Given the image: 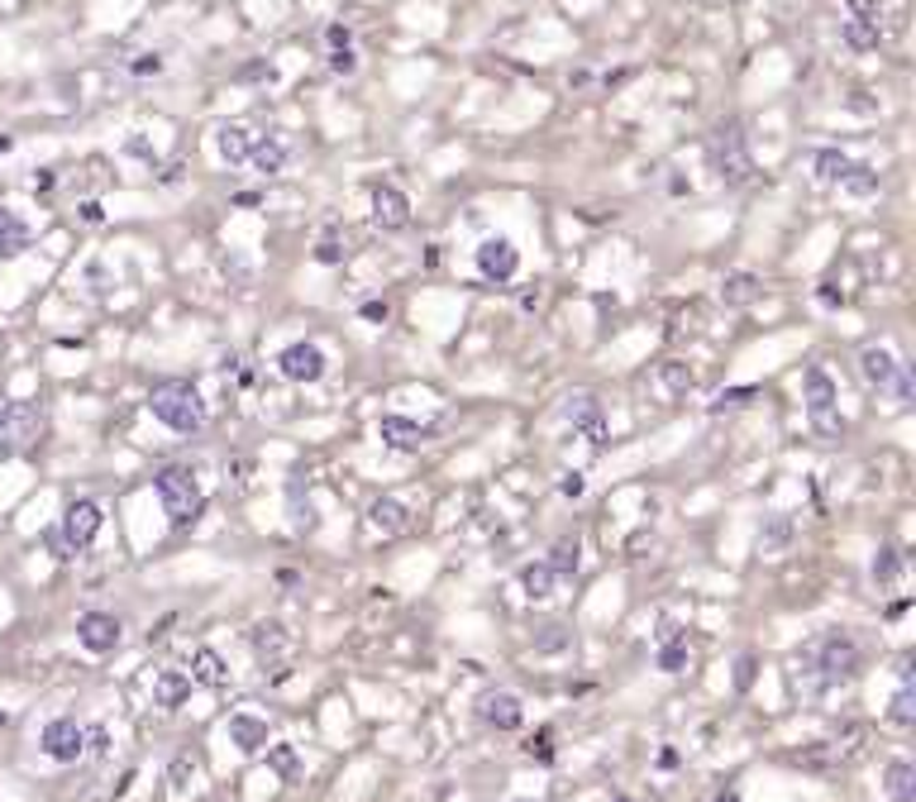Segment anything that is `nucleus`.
<instances>
[{
	"instance_id": "f257e3e1",
	"label": "nucleus",
	"mask_w": 916,
	"mask_h": 802,
	"mask_svg": "<svg viewBox=\"0 0 916 802\" xmlns=\"http://www.w3.org/2000/svg\"><path fill=\"white\" fill-rule=\"evenodd\" d=\"M153 493H158L167 521L177 525V531H187L191 521L201 517V507H206V493H201V478L187 469V463H167V469L153 473Z\"/></svg>"
},
{
	"instance_id": "f03ea898",
	"label": "nucleus",
	"mask_w": 916,
	"mask_h": 802,
	"mask_svg": "<svg viewBox=\"0 0 916 802\" xmlns=\"http://www.w3.org/2000/svg\"><path fill=\"white\" fill-rule=\"evenodd\" d=\"M149 411L158 416L167 430H177V435H191V430L206 425V406H201V392L191 387V382H182V378L158 382V387L149 392Z\"/></svg>"
},
{
	"instance_id": "7ed1b4c3",
	"label": "nucleus",
	"mask_w": 916,
	"mask_h": 802,
	"mask_svg": "<svg viewBox=\"0 0 916 802\" xmlns=\"http://www.w3.org/2000/svg\"><path fill=\"white\" fill-rule=\"evenodd\" d=\"M707 158H711V167H716L721 182H730V187L750 182V173H754L750 149H745V135H740V125H735V119L716 125V135H711V143H707Z\"/></svg>"
},
{
	"instance_id": "20e7f679",
	"label": "nucleus",
	"mask_w": 916,
	"mask_h": 802,
	"mask_svg": "<svg viewBox=\"0 0 916 802\" xmlns=\"http://www.w3.org/2000/svg\"><path fill=\"white\" fill-rule=\"evenodd\" d=\"M43 435V411L34 402H0V454H24L34 449Z\"/></svg>"
},
{
	"instance_id": "39448f33",
	"label": "nucleus",
	"mask_w": 916,
	"mask_h": 802,
	"mask_svg": "<svg viewBox=\"0 0 916 802\" xmlns=\"http://www.w3.org/2000/svg\"><path fill=\"white\" fill-rule=\"evenodd\" d=\"M101 521H105L101 501H91V497L72 501V507L63 511V531L53 535V549H63L58 559H72L77 549H87V545L96 540V535H101Z\"/></svg>"
},
{
	"instance_id": "423d86ee",
	"label": "nucleus",
	"mask_w": 916,
	"mask_h": 802,
	"mask_svg": "<svg viewBox=\"0 0 916 802\" xmlns=\"http://www.w3.org/2000/svg\"><path fill=\"white\" fill-rule=\"evenodd\" d=\"M860 373H864V382H869V387L893 392L898 406L912 402V378H907V368H902L888 349H878V344H869V349L860 354Z\"/></svg>"
},
{
	"instance_id": "0eeeda50",
	"label": "nucleus",
	"mask_w": 916,
	"mask_h": 802,
	"mask_svg": "<svg viewBox=\"0 0 916 802\" xmlns=\"http://www.w3.org/2000/svg\"><path fill=\"white\" fill-rule=\"evenodd\" d=\"M802 387H806V416H812V425L822 430L826 440L845 435V421H840V411H836V382H830L822 368H806Z\"/></svg>"
},
{
	"instance_id": "6e6552de",
	"label": "nucleus",
	"mask_w": 916,
	"mask_h": 802,
	"mask_svg": "<svg viewBox=\"0 0 916 802\" xmlns=\"http://www.w3.org/2000/svg\"><path fill=\"white\" fill-rule=\"evenodd\" d=\"M43 755L48 760H58V764H77L81 755H87V731H81L72 716H58V722H48L43 726Z\"/></svg>"
},
{
	"instance_id": "1a4fd4ad",
	"label": "nucleus",
	"mask_w": 916,
	"mask_h": 802,
	"mask_svg": "<svg viewBox=\"0 0 916 802\" xmlns=\"http://www.w3.org/2000/svg\"><path fill=\"white\" fill-rule=\"evenodd\" d=\"M521 268V254L511 249V239H482L478 244V272L487 282H511Z\"/></svg>"
},
{
	"instance_id": "9d476101",
	"label": "nucleus",
	"mask_w": 916,
	"mask_h": 802,
	"mask_svg": "<svg viewBox=\"0 0 916 802\" xmlns=\"http://www.w3.org/2000/svg\"><path fill=\"white\" fill-rule=\"evenodd\" d=\"M287 382H320L325 378V354L316 344H287L282 358H277Z\"/></svg>"
},
{
	"instance_id": "9b49d317",
	"label": "nucleus",
	"mask_w": 916,
	"mask_h": 802,
	"mask_svg": "<svg viewBox=\"0 0 916 802\" xmlns=\"http://www.w3.org/2000/svg\"><path fill=\"white\" fill-rule=\"evenodd\" d=\"M563 411H569L573 430H583V435L593 440V449L607 445V416H601V402L593 397V392H577V397H569Z\"/></svg>"
},
{
	"instance_id": "f8f14e48",
	"label": "nucleus",
	"mask_w": 916,
	"mask_h": 802,
	"mask_svg": "<svg viewBox=\"0 0 916 802\" xmlns=\"http://www.w3.org/2000/svg\"><path fill=\"white\" fill-rule=\"evenodd\" d=\"M77 640L87 645L91 654H111L119 645V621L111 612H87L77 621Z\"/></svg>"
},
{
	"instance_id": "ddd939ff",
	"label": "nucleus",
	"mask_w": 916,
	"mask_h": 802,
	"mask_svg": "<svg viewBox=\"0 0 916 802\" xmlns=\"http://www.w3.org/2000/svg\"><path fill=\"white\" fill-rule=\"evenodd\" d=\"M372 220H378L382 230H406V225H411V201L396 187H372Z\"/></svg>"
},
{
	"instance_id": "4468645a",
	"label": "nucleus",
	"mask_w": 916,
	"mask_h": 802,
	"mask_svg": "<svg viewBox=\"0 0 916 802\" xmlns=\"http://www.w3.org/2000/svg\"><path fill=\"white\" fill-rule=\"evenodd\" d=\"M378 435H382V445L396 449V454H416V449L430 440V430L416 425V421H406V416H382Z\"/></svg>"
},
{
	"instance_id": "2eb2a0df",
	"label": "nucleus",
	"mask_w": 916,
	"mask_h": 802,
	"mask_svg": "<svg viewBox=\"0 0 916 802\" xmlns=\"http://www.w3.org/2000/svg\"><path fill=\"white\" fill-rule=\"evenodd\" d=\"M822 669H826V678H854L860 674V645L850 636H830L822 645Z\"/></svg>"
},
{
	"instance_id": "dca6fc26",
	"label": "nucleus",
	"mask_w": 916,
	"mask_h": 802,
	"mask_svg": "<svg viewBox=\"0 0 916 802\" xmlns=\"http://www.w3.org/2000/svg\"><path fill=\"white\" fill-rule=\"evenodd\" d=\"M482 722L497 726V731H516V726L525 722L521 698H516V692H487V698H482Z\"/></svg>"
},
{
	"instance_id": "f3484780",
	"label": "nucleus",
	"mask_w": 916,
	"mask_h": 802,
	"mask_svg": "<svg viewBox=\"0 0 916 802\" xmlns=\"http://www.w3.org/2000/svg\"><path fill=\"white\" fill-rule=\"evenodd\" d=\"M253 654H258L263 664H272L277 654H292V636H287V626H277V621L253 626Z\"/></svg>"
},
{
	"instance_id": "a211bd4d",
	"label": "nucleus",
	"mask_w": 916,
	"mask_h": 802,
	"mask_svg": "<svg viewBox=\"0 0 916 802\" xmlns=\"http://www.w3.org/2000/svg\"><path fill=\"white\" fill-rule=\"evenodd\" d=\"M229 740H234L244 755H258L263 746H268V722H258V716H229Z\"/></svg>"
},
{
	"instance_id": "6ab92c4d",
	"label": "nucleus",
	"mask_w": 916,
	"mask_h": 802,
	"mask_svg": "<svg viewBox=\"0 0 916 802\" xmlns=\"http://www.w3.org/2000/svg\"><path fill=\"white\" fill-rule=\"evenodd\" d=\"M368 521L378 525V531H387V535H406L411 531V511L402 507V501H392V497H378L368 507Z\"/></svg>"
},
{
	"instance_id": "aec40b11",
	"label": "nucleus",
	"mask_w": 916,
	"mask_h": 802,
	"mask_svg": "<svg viewBox=\"0 0 916 802\" xmlns=\"http://www.w3.org/2000/svg\"><path fill=\"white\" fill-rule=\"evenodd\" d=\"M191 684H206V688H225L229 684V669H225V660L215 650H206V645H201L196 654H191Z\"/></svg>"
},
{
	"instance_id": "412c9836",
	"label": "nucleus",
	"mask_w": 916,
	"mask_h": 802,
	"mask_svg": "<svg viewBox=\"0 0 916 802\" xmlns=\"http://www.w3.org/2000/svg\"><path fill=\"white\" fill-rule=\"evenodd\" d=\"M187 692H191V678L182 669H163V674L153 678V702H158V708H182Z\"/></svg>"
},
{
	"instance_id": "4be33fe9",
	"label": "nucleus",
	"mask_w": 916,
	"mask_h": 802,
	"mask_svg": "<svg viewBox=\"0 0 916 802\" xmlns=\"http://www.w3.org/2000/svg\"><path fill=\"white\" fill-rule=\"evenodd\" d=\"M215 149H220V158L234 167V163H249L253 139H249L244 125H220V129H215Z\"/></svg>"
},
{
	"instance_id": "5701e85b",
	"label": "nucleus",
	"mask_w": 916,
	"mask_h": 802,
	"mask_svg": "<svg viewBox=\"0 0 916 802\" xmlns=\"http://www.w3.org/2000/svg\"><path fill=\"white\" fill-rule=\"evenodd\" d=\"M683 664H687L683 631L673 626V621H664V631H659V669H664V674H683Z\"/></svg>"
},
{
	"instance_id": "b1692460",
	"label": "nucleus",
	"mask_w": 916,
	"mask_h": 802,
	"mask_svg": "<svg viewBox=\"0 0 916 802\" xmlns=\"http://www.w3.org/2000/svg\"><path fill=\"white\" fill-rule=\"evenodd\" d=\"M29 249V225L20 220V215L0 211V258H15Z\"/></svg>"
},
{
	"instance_id": "393cba45",
	"label": "nucleus",
	"mask_w": 916,
	"mask_h": 802,
	"mask_svg": "<svg viewBox=\"0 0 916 802\" xmlns=\"http://www.w3.org/2000/svg\"><path fill=\"white\" fill-rule=\"evenodd\" d=\"M692 387V368L678 364V358H669V364H659V397L673 402V397H683V392Z\"/></svg>"
},
{
	"instance_id": "a878e982",
	"label": "nucleus",
	"mask_w": 916,
	"mask_h": 802,
	"mask_svg": "<svg viewBox=\"0 0 916 802\" xmlns=\"http://www.w3.org/2000/svg\"><path fill=\"white\" fill-rule=\"evenodd\" d=\"M249 158H253V167H258V173H282V167H287V143L277 139V135H268V139L253 143Z\"/></svg>"
},
{
	"instance_id": "bb28decb",
	"label": "nucleus",
	"mask_w": 916,
	"mask_h": 802,
	"mask_svg": "<svg viewBox=\"0 0 916 802\" xmlns=\"http://www.w3.org/2000/svg\"><path fill=\"white\" fill-rule=\"evenodd\" d=\"M521 588H525L530 602H545V597H554V588H559V573H554L549 564H530L521 573Z\"/></svg>"
},
{
	"instance_id": "cd10ccee",
	"label": "nucleus",
	"mask_w": 916,
	"mask_h": 802,
	"mask_svg": "<svg viewBox=\"0 0 916 802\" xmlns=\"http://www.w3.org/2000/svg\"><path fill=\"white\" fill-rule=\"evenodd\" d=\"M888 798H893V802H916V764H907V760L888 764Z\"/></svg>"
},
{
	"instance_id": "c85d7f7f",
	"label": "nucleus",
	"mask_w": 916,
	"mask_h": 802,
	"mask_svg": "<svg viewBox=\"0 0 916 802\" xmlns=\"http://www.w3.org/2000/svg\"><path fill=\"white\" fill-rule=\"evenodd\" d=\"M850 167H854V163L845 158V153H836V149H822V153H816V177H822V182H840V187H845Z\"/></svg>"
},
{
	"instance_id": "c756f323",
	"label": "nucleus",
	"mask_w": 916,
	"mask_h": 802,
	"mask_svg": "<svg viewBox=\"0 0 916 802\" xmlns=\"http://www.w3.org/2000/svg\"><path fill=\"white\" fill-rule=\"evenodd\" d=\"M893 716L898 726H912L916 722V688H912V669H902V688H898V698H893Z\"/></svg>"
},
{
	"instance_id": "7c9ffc66",
	"label": "nucleus",
	"mask_w": 916,
	"mask_h": 802,
	"mask_svg": "<svg viewBox=\"0 0 916 802\" xmlns=\"http://www.w3.org/2000/svg\"><path fill=\"white\" fill-rule=\"evenodd\" d=\"M721 296H726L730 306H745V302H754L759 296V278H750V272H730L726 287H721Z\"/></svg>"
},
{
	"instance_id": "2f4dec72",
	"label": "nucleus",
	"mask_w": 916,
	"mask_h": 802,
	"mask_svg": "<svg viewBox=\"0 0 916 802\" xmlns=\"http://www.w3.org/2000/svg\"><path fill=\"white\" fill-rule=\"evenodd\" d=\"M545 564H549L554 573H559V578H573V573H577V540H559V545H554V555L545 559Z\"/></svg>"
},
{
	"instance_id": "473e14b6",
	"label": "nucleus",
	"mask_w": 916,
	"mask_h": 802,
	"mask_svg": "<svg viewBox=\"0 0 916 802\" xmlns=\"http://www.w3.org/2000/svg\"><path fill=\"white\" fill-rule=\"evenodd\" d=\"M845 43L850 48H874L878 43V20H845Z\"/></svg>"
},
{
	"instance_id": "72a5a7b5",
	"label": "nucleus",
	"mask_w": 916,
	"mask_h": 802,
	"mask_svg": "<svg viewBox=\"0 0 916 802\" xmlns=\"http://www.w3.org/2000/svg\"><path fill=\"white\" fill-rule=\"evenodd\" d=\"M902 573V555L898 549H878V559H874V583H893Z\"/></svg>"
},
{
	"instance_id": "f704fd0d",
	"label": "nucleus",
	"mask_w": 916,
	"mask_h": 802,
	"mask_svg": "<svg viewBox=\"0 0 916 802\" xmlns=\"http://www.w3.org/2000/svg\"><path fill=\"white\" fill-rule=\"evenodd\" d=\"M525 755L530 760H539V764H549L554 760V731H535L525 740Z\"/></svg>"
},
{
	"instance_id": "c9c22d12",
	"label": "nucleus",
	"mask_w": 916,
	"mask_h": 802,
	"mask_svg": "<svg viewBox=\"0 0 916 802\" xmlns=\"http://www.w3.org/2000/svg\"><path fill=\"white\" fill-rule=\"evenodd\" d=\"M316 258H320V263H330V268H334V263L344 258V244H340L334 234H325V239H320V249H316Z\"/></svg>"
},
{
	"instance_id": "e433bc0d",
	"label": "nucleus",
	"mask_w": 916,
	"mask_h": 802,
	"mask_svg": "<svg viewBox=\"0 0 916 802\" xmlns=\"http://www.w3.org/2000/svg\"><path fill=\"white\" fill-rule=\"evenodd\" d=\"M754 397V387H740V392H721L716 402H711V411H726V406H745Z\"/></svg>"
},
{
	"instance_id": "4c0bfd02",
	"label": "nucleus",
	"mask_w": 916,
	"mask_h": 802,
	"mask_svg": "<svg viewBox=\"0 0 916 802\" xmlns=\"http://www.w3.org/2000/svg\"><path fill=\"white\" fill-rule=\"evenodd\" d=\"M850 20H878V0H845Z\"/></svg>"
},
{
	"instance_id": "58836bf2",
	"label": "nucleus",
	"mask_w": 916,
	"mask_h": 802,
	"mask_svg": "<svg viewBox=\"0 0 916 802\" xmlns=\"http://www.w3.org/2000/svg\"><path fill=\"white\" fill-rule=\"evenodd\" d=\"M330 67H334V72H354V53H348V48H334V53H330Z\"/></svg>"
},
{
	"instance_id": "ea45409f",
	"label": "nucleus",
	"mask_w": 916,
	"mask_h": 802,
	"mask_svg": "<svg viewBox=\"0 0 916 802\" xmlns=\"http://www.w3.org/2000/svg\"><path fill=\"white\" fill-rule=\"evenodd\" d=\"M325 39H330V48H348V29H344V24H330V34H325Z\"/></svg>"
},
{
	"instance_id": "a19ab883",
	"label": "nucleus",
	"mask_w": 916,
	"mask_h": 802,
	"mask_svg": "<svg viewBox=\"0 0 916 802\" xmlns=\"http://www.w3.org/2000/svg\"><path fill=\"white\" fill-rule=\"evenodd\" d=\"M364 320H387V302H368L364 306Z\"/></svg>"
},
{
	"instance_id": "79ce46f5",
	"label": "nucleus",
	"mask_w": 916,
	"mask_h": 802,
	"mask_svg": "<svg viewBox=\"0 0 916 802\" xmlns=\"http://www.w3.org/2000/svg\"><path fill=\"white\" fill-rule=\"evenodd\" d=\"M563 497H583V478H563Z\"/></svg>"
},
{
	"instance_id": "37998d69",
	"label": "nucleus",
	"mask_w": 916,
	"mask_h": 802,
	"mask_svg": "<svg viewBox=\"0 0 916 802\" xmlns=\"http://www.w3.org/2000/svg\"><path fill=\"white\" fill-rule=\"evenodd\" d=\"M81 220H91V225H101V206H96V201H87V206H81Z\"/></svg>"
},
{
	"instance_id": "c03bdc74",
	"label": "nucleus",
	"mask_w": 916,
	"mask_h": 802,
	"mask_svg": "<svg viewBox=\"0 0 916 802\" xmlns=\"http://www.w3.org/2000/svg\"><path fill=\"white\" fill-rule=\"evenodd\" d=\"M750 678H754V660H740V688L750 684Z\"/></svg>"
},
{
	"instance_id": "a18cd8bd",
	"label": "nucleus",
	"mask_w": 916,
	"mask_h": 802,
	"mask_svg": "<svg viewBox=\"0 0 916 802\" xmlns=\"http://www.w3.org/2000/svg\"><path fill=\"white\" fill-rule=\"evenodd\" d=\"M711 802H740V793H730V788H726V793H716Z\"/></svg>"
},
{
	"instance_id": "49530a36",
	"label": "nucleus",
	"mask_w": 916,
	"mask_h": 802,
	"mask_svg": "<svg viewBox=\"0 0 916 802\" xmlns=\"http://www.w3.org/2000/svg\"><path fill=\"white\" fill-rule=\"evenodd\" d=\"M511 802H535V798H511Z\"/></svg>"
},
{
	"instance_id": "de8ad7c7",
	"label": "nucleus",
	"mask_w": 916,
	"mask_h": 802,
	"mask_svg": "<svg viewBox=\"0 0 916 802\" xmlns=\"http://www.w3.org/2000/svg\"><path fill=\"white\" fill-rule=\"evenodd\" d=\"M616 802H635V798H616Z\"/></svg>"
}]
</instances>
